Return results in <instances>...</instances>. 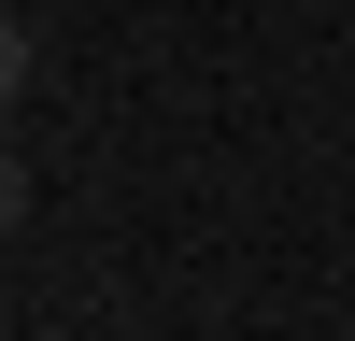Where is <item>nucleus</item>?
<instances>
[{
	"mask_svg": "<svg viewBox=\"0 0 355 341\" xmlns=\"http://www.w3.org/2000/svg\"><path fill=\"white\" fill-rule=\"evenodd\" d=\"M15 85H28V28L0 15V100H15Z\"/></svg>",
	"mask_w": 355,
	"mask_h": 341,
	"instance_id": "f257e3e1",
	"label": "nucleus"
},
{
	"mask_svg": "<svg viewBox=\"0 0 355 341\" xmlns=\"http://www.w3.org/2000/svg\"><path fill=\"white\" fill-rule=\"evenodd\" d=\"M15 213H28V170H15V157H0V242H15Z\"/></svg>",
	"mask_w": 355,
	"mask_h": 341,
	"instance_id": "f03ea898",
	"label": "nucleus"
}]
</instances>
